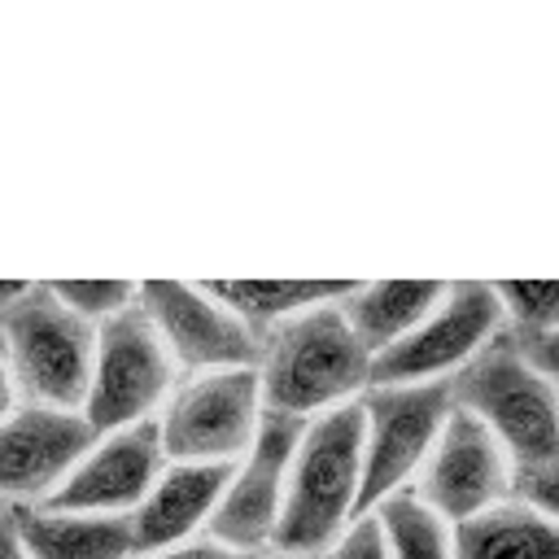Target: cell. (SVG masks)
I'll use <instances>...</instances> for the list:
<instances>
[{
  "mask_svg": "<svg viewBox=\"0 0 559 559\" xmlns=\"http://www.w3.org/2000/svg\"><path fill=\"white\" fill-rule=\"evenodd\" d=\"M140 306L148 310L153 328L162 332L175 367L183 376L197 371H236L262 362V336L205 284H175L148 280L140 284Z\"/></svg>",
  "mask_w": 559,
  "mask_h": 559,
  "instance_id": "30bf717a",
  "label": "cell"
},
{
  "mask_svg": "<svg viewBox=\"0 0 559 559\" xmlns=\"http://www.w3.org/2000/svg\"><path fill=\"white\" fill-rule=\"evenodd\" d=\"M323 559H393V555H389V542H384L380 520L367 511V515H358V520L328 546Z\"/></svg>",
  "mask_w": 559,
  "mask_h": 559,
  "instance_id": "7402d4cb",
  "label": "cell"
},
{
  "mask_svg": "<svg viewBox=\"0 0 559 559\" xmlns=\"http://www.w3.org/2000/svg\"><path fill=\"white\" fill-rule=\"evenodd\" d=\"M450 415V384H371L362 393V515L419 480Z\"/></svg>",
  "mask_w": 559,
  "mask_h": 559,
  "instance_id": "8992f818",
  "label": "cell"
},
{
  "mask_svg": "<svg viewBox=\"0 0 559 559\" xmlns=\"http://www.w3.org/2000/svg\"><path fill=\"white\" fill-rule=\"evenodd\" d=\"M515 493L528 498L533 507H542L550 520H559V459H546L537 467H520L515 472Z\"/></svg>",
  "mask_w": 559,
  "mask_h": 559,
  "instance_id": "603a6c76",
  "label": "cell"
},
{
  "mask_svg": "<svg viewBox=\"0 0 559 559\" xmlns=\"http://www.w3.org/2000/svg\"><path fill=\"white\" fill-rule=\"evenodd\" d=\"M445 288H450L445 280H371V284H354V293L341 301V310L349 314V323L367 341V349L380 358L384 349L406 341L432 314V306L445 297Z\"/></svg>",
  "mask_w": 559,
  "mask_h": 559,
  "instance_id": "e0dca14e",
  "label": "cell"
},
{
  "mask_svg": "<svg viewBox=\"0 0 559 559\" xmlns=\"http://www.w3.org/2000/svg\"><path fill=\"white\" fill-rule=\"evenodd\" d=\"M520 341H524L528 358L559 384V332H546V336H520Z\"/></svg>",
  "mask_w": 559,
  "mask_h": 559,
  "instance_id": "d4e9b609",
  "label": "cell"
},
{
  "mask_svg": "<svg viewBox=\"0 0 559 559\" xmlns=\"http://www.w3.org/2000/svg\"><path fill=\"white\" fill-rule=\"evenodd\" d=\"M498 293L515 336L559 332V280H507L498 284Z\"/></svg>",
  "mask_w": 559,
  "mask_h": 559,
  "instance_id": "ffe728a7",
  "label": "cell"
},
{
  "mask_svg": "<svg viewBox=\"0 0 559 559\" xmlns=\"http://www.w3.org/2000/svg\"><path fill=\"white\" fill-rule=\"evenodd\" d=\"M362 402L306 424L288 476V502L275 550L328 555V546L362 515Z\"/></svg>",
  "mask_w": 559,
  "mask_h": 559,
  "instance_id": "3957f363",
  "label": "cell"
},
{
  "mask_svg": "<svg viewBox=\"0 0 559 559\" xmlns=\"http://www.w3.org/2000/svg\"><path fill=\"white\" fill-rule=\"evenodd\" d=\"M266 419L258 367L179 376L157 428L175 463H240Z\"/></svg>",
  "mask_w": 559,
  "mask_h": 559,
  "instance_id": "5b68a950",
  "label": "cell"
},
{
  "mask_svg": "<svg viewBox=\"0 0 559 559\" xmlns=\"http://www.w3.org/2000/svg\"><path fill=\"white\" fill-rule=\"evenodd\" d=\"M454 406L476 415L520 467L559 459V384L528 358L524 341L507 328L454 380Z\"/></svg>",
  "mask_w": 559,
  "mask_h": 559,
  "instance_id": "277c9868",
  "label": "cell"
},
{
  "mask_svg": "<svg viewBox=\"0 0 559 559\" xmlns=\"http://www.w3.org/2000/svg\"><path fill=\"white\" fill-rule=\"evenodd\" d=\"M258 376L266 411L310 424L328 411L362 402V393L376 384V354L336 301L275 328L262 341Z\"/></svg>",
  "mask_w": 559,
  "mask_h": 559,
  "instance_id": "7a4b0ae2",
  "label": "cell"
},
{
  "mask_svg": "<svg viewBox=\"0 0 559 559\" xmlns=\"http://www.w3.org/2000/svg\"><path fill=\"white\" fill-rule=\"evenodd\" d=\"M4 533L31 559H140L131 515H87L52 502H4Z\"/></svg>",
  "mask_w": 559,
  "mask_h": 559,
  "instance_id": "9a60e30c",
  "label": "cell"
},
{
  "mask_svg": "<svg viewBox=\"0 0 559 559\" xmlns=\"http://www.w3.org/2000/svg\"><path fill=\"white\" fill-rule=\"evenodd\" d=\"M179 376L183 371L175 367L162 332L153 328L148 310L135 301L127 314H118L100 328L96 371H92L83 411L96 424V432L157 419L166 397L175 393Z\"/></svg>",
  "mask_w": 559,
  "mask_h": 559,
  "instance_id": "ba28073f",
  "label": "cell"
},
{
  "mask_svg": "<svg viewBox=\"0 0 559 559\" xmlns=\"http://www.w3.org/2000/svg\"><path fill=\"white\" fill-rule=\"evenodd\" d=\"M210 288L266 341L288 319L345 301L354 293V280H223Z\"/></svg>",
  "mask_w": 559,
  "mask_h": 559,
  "instance_id": "ac0fdd59",
  "label": "cell"
},
{
  "mask_svg": "<svg viewBox=\"0 0 559 559\" xmlns=\"http://www.w3.org/2000/svg\"><path fill=\"white\" fill-rule=\"evenodd\" d=\"M371 515L380 520L393 559H454V524L415 489L384 498Z\"/></svg>",
  "mask_w": 559,
  "mask_h": 559,
  "instance_id": "d6986e66",
  "label": "cell"
},
{
  "mask_svg": "<svg viewBox=\"0 0 559 559\" xmlns=\"http://www.w3.org/2000/svg\"><path fill=\"white\" fill-rule=\"evenodd\" d=\"M170 454L162 441L157 419L100 432V441L87 450V459L74 467V476L57 489L52 507L87 511V515H135L157 476L166 472Z\"/></svg>",
  "mask_w": 559,
  "mask_h": 559,
  "instance_id": "4fadbf2b",
  "label": "cell"
},
{
  "mask_svg": "<svg viewBox=\"0 0 559 559\" xmlns=\"http://www.w3.org/2000/svg\"><path fill=\"white\" fill-rule=\"evenodd\" d=\"M454 559H559V520L511 493L454 524Z\"/></svg>",
  "mask_w": 559,
  "mask_h": 559,
  "instance_id": "2e32d148",
  "label": "cell"
},
{
  "mask_svg": "<svg viewBox=\"0 0 559 559\" xmlns=\"http://www.w3.org/2000/svg\"><path fill=\"white\" fill-rule=\"evenodd\" d=\"M411 489L432 502L450 524H463L515 493V459L476 415L454 406L441 441L432 445Z\"/></svg>",
  "mask_w": 559,
  "mask_h": 559,
  "instance_id": "7c38bea8",
  "label": "cell"
},
{
  "mask_svg": "<svg viewBox=\"0 0 559 559\" xmlns=\"http://www.w3.org/2000/svg\"><path fill=\"white\" fill-rule=\"evenodd\" d=\"M301 437H306V419L266 411L262 432H258L253 450L231 467L227 493H223L218 515L210 524V533L218 542H231V546L253 550V555L275 550L284 502H288V476H293V459H297Z\"/></svg>",
  "mask_w": 559,
  "mask_h": 559,
  "instance_id": "8fae6325",
  "label": "cell"
},
{
  "mask_svg": "<svg viewBox=\"0 0 559 559\" xmlns=\"http://www.w3.org/2000/svg\"><path fill=\"white\" fill-rule=\"evenodd\" d=\"M236 463H166L140 511L131 515L135 524V546L140 555H157L170 546H183L201 533H210L218 502L227 493Z\"/></svg>",
  "mask_w": 559,
  "mask_h": 559,
  "instance_id": "5bb4252c",
  "label": "cell"
},
{
  "mask_svg": "<svg viewBox=\"0 0 559 559\" xmlns=\"http://www.w3.org/2000/svg\"><path fill=\"white\" fill-rule=\"evenodd\" d=\"M507 328L511 323L498 284L454 280L432 314L376 358V384H450Z\"/></svg>",
  "mask_w": 559,
  "mask_h": 559,
  "instance_id": "52a82bcc",
  "label": "cell"
},
{
  "mask_svg": "<svg viewBox=\"0 0 559 559\" xmlns=\"http://www.w3.org/2000/svg\"><path fill=\"white\" fill-rule=\"evenodd\" d=\"M96 441L100 432L87 419V411L4 402V424H0L4 502H17V507L52 502Z\"/></svg>",
  "mask_w": 559,
  "mask_h": 559,
  "instance_id": "9c48e42d",
  "label": "cell"
},
{
  "mask_svg": "<svg viewBox=\"0 0 559 559\" xmlns=\"http://www.w3.org/2000/svg\"><path fill=\"white\" fill-rule=\"evenodd\" d=\"M4 328V402H39L83 411L100 328L70 310L52 284L9 280L0 297Z\"/></svg>",
  "mask_w": 559,
  "mask_h": 559,
  "instance_id": "6da1fadb",
  "label": "cell"
},
{
  "mask_svg": "<svg viewBox=\"0 0 559 559\" xmlns=\"http://www.w3.org/2000/svg\"><path fill=\"white\" fill-rule=\"evenodd\" d=\"M140 559H266V555H253V550H240L231 542H218L214 533H201L183 546H170V550H157V555H140Z\"/></svg>",
  "mask_w": 559,
  "mask_h": 559,
  "instance_id": "cb8c5ba5",
  "label": "cell"
},
{
  "mask_svg": "<svg viewBox=\"0 0 559 559\" xmlns=\"http://www.w3.org/2000/svg\"><path fill=\"white\" fill-rule=\"evenodd\" d=\"M4 537H9V533H4ZM4 555H9V559H31V555H26V550H22V546H17V542H13V537H9V542H4Z\"/></svg>",
  "mask_w": 559,
  "mask_h": 559,
  "instance_id": "484cf974",
  "label": "cell"
},
{
  "mask_svg": "<svg viewBox=\"0 0 559 559\" xmlns=\"http://www.w3.org/2000/svg\"><path fill=\"white\" fill-rule=\"evenodd\" d=\"M48 284L70 310H79L96 328H105L109 319L127 314L140 301V284H127V280H48Z\"/></svg>",
  "mask_w": 559,
  "mask_h": 559,
  "instance_id": "44dd1931",
  "label": "cell"
},
{
  "mask_svg": "<svg viewBox=\"0 0 559 559\" xmlns=\"http://www.w3.org/2000/svg\"><path fill=\"white\" fill-rule=\"evenodd\" d=\"M266 559H323V555H288V550H271Z\"/></svg>",
  "mask_w": 559,
  "mask_h": 559,
  "instance_id": "4316f807",
  "label": "cell"
}]
</instances>
